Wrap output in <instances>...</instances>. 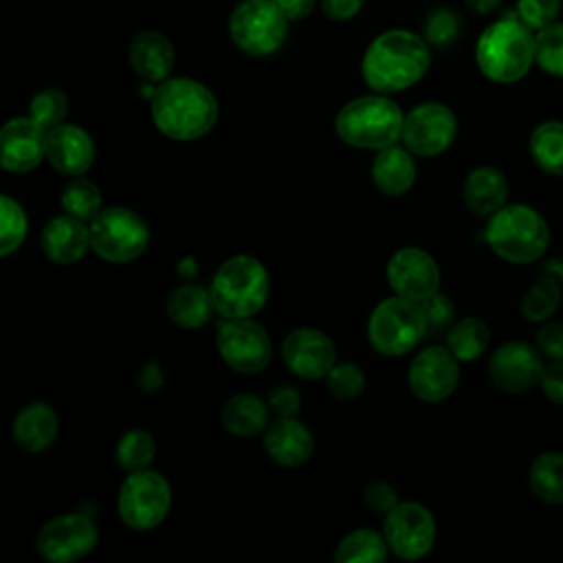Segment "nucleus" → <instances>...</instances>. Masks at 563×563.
<instances>
[{
    "label": "nucleus",
    "mask_w": 563,
    "mask_h": 563,
    "mask_svg": "<svg viewBox=\"0 0 563 563\" xmlns=\"http://www.w3.org/2000/svg\"><path fill=\"white\" fill-rule=\"evenodd\" d=\"M431 64L429 42L418 33L391 29L369 42L361 59L363 81L383 95L418 84Z\"/></svg>",
    "instance_id": "nucleus-1"
},
{
    "label": "nucleus",
    "mask_w": 563,
    "mask_h": 563,
    "mask_svg": "<svg viewBox=\"0 0 563 563\" xmlns=\"http://www.w3.org/2000/svg\"><path fill=\"white\" fill-rule=\"evenodd\" d=\"M152 121L167 139L196 141L218 121L213 92L189 77H167L156 84L150 97Z\"/></svg>",
    "instance_id": "nucleus-2"
},
{
    "label": "nucleus",
    "mask_w": 563,
    "mask_h": 563,
    "mask_svg": "<svg viewBox=\"0 0 563 563\" xmlns=\"http://www.w3.org/2000/svg\"><path fill=\"white\" fill-rule=\"evenodd\" d=\"M475 62L497 84L519 81L534 64V35L519 18H501L486 26L475 44Z\"/></svg>",
    "instance_id": "nucleus-3"
},
{
    "label": "nucleus",
    "mask_w": 563,
    "mask_h": 563,
    "mask_svg": "<svg viewBox=\"0 0 563 563\" xmlns=\"http://www.w3.org/2000/svg\"><path fill=\"white\" fill-rule=\"evenodd\" d=\"M402 123L400 106L387 95L374 92L347 101L334 119V130L345 145L378 152L400 141Z\"/></svg>",
    "instance_id": "nucleus-4"
},
{
    "label": "nucleus",
    "mask_w": 563,
    "mask_h": 563,
    "mask_svg": "<svg viewBox=\"0 0 563 563\" xmlns=\"http://www.w3.org/2000/svg\"><path fill=\"white\" fill-rule=\"evenodd\" d=\"M268 271L253 255H233L220 264L211 282L216 312L224 319H249L268 299Z\"/></svg>",
    "instance_id": "nucleus-5"
},
{
    "label": "nucleus",
    "mask_w": 563,
    "mask_h": 563,
    "mask_svg": "<svg viewBox=\"0 0 563 563\" xmlns=\"http://www.w3.org/2000/svg\"><path fill=\"white\" fill-rule=\"evenodd\" d=\"M550 242L545 218L528 205H504L486 227V244L506 262L530 264L539 260Z\"/></svg>",
    "instance_id": "nucleus-6"
},
{
    "label": "nucleus",
    "mask_w": 563,
    "mask_h": 563,
    "mask_svg": "<svg viewBox=\"0 0 563 563\" xmlns=\"http://www.w3.org/2000/svg\"><path fill=\"white\" fill-rule=\"evenodd\" d=\"M427 334L422 301L400 295L383 299L369 314L367 339L383 356H402L411 352Z\"/></svg>",
    "instance_id": "nucleus-7"
},
{
    "label": "nucleus",
    "mask_w": 563,
    "mask_h": 563,
    "mask_svg": "<svg viewBox=\"0 0 563 563\" xmlns=\"http://www.w3.org/2000/svg\"><path fill=\"white\" fill-rule=\"evenodd\" d=\"M90 249L106 262L125 264L150 244L147 222L128 207H103L90 222Z\"/></svg>",
    "instance_id": "nucleus-8"
},
{
    "label": "nucleus",
    "mask_w": 563,
    "mask_h": 563,
    "mask_svg": "<svg viewBox=\"0 0 563 563\" xmlns=\"http://www.w3.org/2000/svg\"><path fill=\"white\" fill-rule=\"evenodd\" d=\"M288 22L275 0H242L229 18V35L246 55L266 57L286 42Z\"/></svg>",
    "instance_id": "nucleus-9"
},
{
    "label": "nucleus",
    "mask_w": 563,
    "mask_h": 563,
    "mask_svg": "<svg viewBox=\"0 0 563 563\" xmlns=\"http://www.w3.org/2000/svg\"><path fill=\"white\" fill-rule=\"evenodd\" d=\"M172 506V488L169 482L158 471H134L128 473L119 488L117 510L121 521L136 530H154L163 523Z\"/></svg>",
    "instance_id": "nucleus-10"
},
{
    "label": "nucleus",
    "mask_w": 563,
    "mask_h": 563,
    "mask_svg": "<svg viewBox=\"0 0 563 563\" xmlns=\"http://www.w3.org/2000/svg\"><path fill=\"white\" fill-rule=\"evenodd\" d=\"M389 550L402 561L427 556L435 543V521L418 501H398L383 521Z\"/></svg>",
    "instance_id": "nucleus-11"
},
{
    "label": "nucleus",
    "mask_w": 563,
    "mask_h": 563,
    "mask_svg": "<svg viewBox=\"0 0 563 563\" xmlns=\"http://www.w3.org/2000/svg\"><path fill=\"white\" fill-rule=\"evenodd\" d=\"M97 539L99 534L90 517L68 512L48 519L40 528L35 550L48 563H75L95 550Z\"/></svg>",
    "instance_id": "nucleus-12"
},
{
    "label": "nucleus",
    "mask_w": 563,
    "mask_h": 563,
    "mask_svg": "<svg viewBox=\"0 0 563 563\" xmlns=\"http://www.w3.org/2000/svg\"><path fill=\"white\" fill-rule=\"evenodd\" d=\"M218 352L222 361L240 374L262 372L273 356L268 332L249 319H224L218 330Z\"/></svg>",
    "instance_id": "nucleus-13"
},
{
    "label": "nucleus",
    "mask_w": 563,
    "mask_h": 563,
    "mask_svg": "<svg viewBox=\"0 0 563 563\" xmlns=\"http://www.w3.org/2000/svg\"><path fill=\"white\" fill-rule=\"evenodd\" d=\"M457 119L453 110L438 101L418 103L405 114L402 136L405 147L416 156H438L455 141Z\"/></svg>",
    "instance_id": "nucleus-14"
},
{
    "label": "nucleus",
    "mask_w": 563,
    "mask_h": 563,
    "mask_svg": "<svg viewBox=\"0 0 563 563\" xmlns=\"http://www.w3.org/2000/svg\"><path fill=\"white\" fill-rule=\"evenodd\" d=\"M460 361L449 347L431 345L418 352L409 365V389L424 402H440L449 398L460 380Z\"/></svg>",
    "instance_id": "nucleus-15"
},
{
    "label": "nucleus",
    "mask_w": 563,
    "mask_h": 563,
    "mask_svg": "<svg viewBox=\"0 0 563 563\" xmlns=\"http://www.w3.org/2000/svg\"><path fill=\"white\" fill-rule=\"evenodd\" d=\"M543 354L526 341L499 345L488 361V376L495 387L508 394H521L534 387L543 374Z\"/></svg>",
    "instance_id": "nucleus-16"
},
{
    "label": "nucleus",
    "mask_w": 563,
    "mask_h": 563,
    "mask_svg": "<svg viewBox=\"0 0 563 563\" xmlns=\"http://www.w3.org/2000/svg\"><path fill=\"white\" fill-rule=\"evenodd\" d=\"M387 282L396 295L424 301L440 288V268L427 251L405 246L389 257Z\"/></svg>",
    "instance_id": "nucleus-17"
},
{
    "label": "nucleus",
    "mask_w": 563,
    "mask_h": 563,
    "mask_svg": "<svg viewBox=\"0 0 563 563\" xmlns=\"http://www.w3.org/2000/svg\"><path fill=\"white\" fill-rule=\"evenodd\" d=\"M282 358L286 367L306 380L325 378L336 363V347L332 339L317 328H297L286 334L282 343Z\"/></svg>",
    "instance_id": "nucleus-18"
},
{
    "label": "nucleus",
    "mask_w": 563,
    "mask_h": 563,
    "mask_svg": "<svg viewBox=\"0 0 563 563\" xmlns=\"http://www.w3.org/2000/svg\"><path fill=\"white\" fill-rule=\"evenodd\" d=\"M46 132L33 117H15L0 130V163L7 172L24 174L46 158Z\"/></svg>",
    "instance_id": "nucleus-19"
},
{
    "label": "nucleus",
    "mask_w": 563,
    "mask_h": 563,
    "mask_svg": "<svg viewBox=\"0 0 563 563\" xmlns=\"http://www.w3.org/2000/svg\"><path fill=\"white\" fill-rule=\"evenodd\" d=\"M46 161L59 174L81 176L95 163V143L84 128L62 123L46 132Z\"/></svg>",
    "instance_id": "nucleus-20"
},
{
    "label": "nucleus",
    "mask_w": 563,
    "mask_h": 563,
    "mask_svg": "<svg viewBox=\"0 0 563 563\" xmlns=\"http://www.w3.org/2000/svg\"><path fill=\"white\" fill-rule=\"evenodd\" d=\"M264 451L275 464L295 468L310 460L314 451V438L310 429L295 416L275 418L264 431Z\"/></svg>",
    "instance_id": "nucleus-21"
},
{
    "label": "nucleus",
    "mask_w": 563,
    "mask_h": 563,
    "mask_svg": "<svg viewBox=\"0 0 563 563\" xmlns=\"http://www.w3.org/2000/svg\"><path fill=\"white\" fill-rule=\"evenodd\" d=\"M40 246L51 262L75 264L90 249V229L84 220L64 211L44 224Z\"/></svg>",
    "instance_id": "nucleus-22"
},
{
    "label": "nucleus",
    "mask_w": 563,
    "mask_h": 563,
    "mask_svg": "<svg viewBox=\"0 0 563 563\" xmlns=\"http://www.w3.org/2000/svg\"><path fill=\"white\" fill-rule=\"evenodd\" d=\"M128 59H130L132 70L141 79H145L150 84H161L172 75L176 53H174V46L167 40V35L150 29V31H141L139 35H134V40L130 42V48H128Z\"/></svg>",
    "instance_id": "nucleus-23"
},
{
    "label": "nucleus",
    "mask_w": 563,
    "mask_h": 563,
    "mask_svg": "<svg viewBox=\"0 0 563 563\" xmlns=\"http://www.w3.org/2000/svg\"><path fill=\"white\" fill-rule=\"evenodd\" d=\"M57 431H59V420L55 409L40 400L24 405L15 413L11 424L15 444L29 453L46 451L55 442Z\"/></svg>",
    "instance_id": "nucleus-24"
},
{
    "label": "nucleus",
    "mask_w": 563,
    "mask_h": 563,
    "mask_svg": "<svg viewBox=\"0 0 563 563\" xmlns=\"http://www.w3.org/2000/svg\"><path fill=\"white\" fill-rule=\"evenodd\" d=\"M372 180L385 196H402L416 183V163L407 147L389 145L378 150L372 163Z\"/></svg>",
    "instance_id": "nucleus-25"
},
{
    "label": "nucleus",
    "mask_w": 563,
    "mask_h": 563,
    "mask_svg": "<svg viewBox=\"0 0 563 563\" xmlns=\"http://www.w3.org/2000/svg\"><path fill=\"white\" fill-rule=\"evenodd\" d=\"M506 198L508 180L497 167H475L464 180V202L482 218H490L495 211H499L506 205Z\"/></svg>",
    "instance_id": "nucleus-26"
},
{
    "label": "nucleus",
    "mask_w": 563,
    "mask_h": 563,
    "mask_svg": "<svg viewBox=\"0 0 563 563\" xmlns=\"http://www.w3.org/2000/svg\"><path fill=\"white\" fill-rule=\"evenodd\" d=\"M165 310L172 323L185 330H196L209 323L216 306L211 299V290L198 284H183L169 292Z\"/></svg>",
    "instance_id": "nucleus-27"
},
{
    "label": "nucleus",
    "mask_w": 563,
    "mask_h": 563,
    "mask_svg": "<svg viewBox=\"0 0 563 563\" xmlns=\"http://www.w3.org/2000/svg\"><path fill=\"white\" fill-rule=\"evenodd\" d=\"M268 405L253 394H235L222 407V427L238 438H253L266 431Z\"/></svg>",
    "instance_id": "nucleus-28"
},
{
    "label": "nucleus",
    "mask_w": 563,
    "mask_h": 563,
    "mask_svg": "<svg viewBox=\"0 0 563 563\" xmlns=\"http://www.w3.org/2000/svg\"><path fill=\"white\" fill-rule=\"evenodd\" d=\"M387 541L383 532L372 528H356L347 532L334 552L336 563H380L387 556Z\"/></svg>",
    "instance_id": "nucleus-29"
},
{
    "label": "nucleus",
    "mask_w": 563,
    "mask_h": 563,
    "mask_svg": "<svg viewBox=\"0 0 563 563\" xmlns=\"http://www.w3.org/2000/svg\"><path fill=\"white\" fill-rule=\"evenodd\" d=\"M530 154L543 172L563 176V121L539 123L530 134Z\"/></svg>",
    "instance_id": "nucleus-30"
},
{
    "label": "nucleus",
    "mask_w": 563,
    "mask_h": 563,
    "mask_svg": "<svg viewBox=\"0 0 563 563\" xmlns=\"http://www.w3.org/2000/svg\"><path fill=\"white\" fill-rule=\"evenodd\" d=\"M530 488L548 504H563V453L545 451L530 466Z\"/></svg>",
    "instance_id": "nucleus-31"
},
{
    "label": "nucleus",
    "mask_w": 563,
    "mask_h": 563,
    "mask_svg": "<svg viewBox=\"0 0 563 563\" xmlns=\"http://www.w3.org/2000/svg\"><path fill=\"white\" fill-rule=\"evenodd\" d=\"M488 325L477 317H464L449 328L446 347L457 361H475L488 347Z\"/></svg>",
    "instance_id": "nucleus-32"
},
{
    "label": "nucleus",
    "mask_w": 563,
    "mask_h": 563,
    "mask_svg": "<svg viewBox=\"0 0 563 563\" xmlns=\"http://www.w3.org/2000/svg\"><path fill=\"white\" fill-rule=\"evenodd\" d=\"M59 205L66 213H70L84 222H90L103 209L99 187L92 180L81 178V176L66 183V187L62 189V196H59Z\"/></svg>",
    "instance_id": "nucleus-33"
},
{
    "label": "nucleus",
    "mask_w": 563,
    "mask_h": 563,
    "mask_svg": "<svg viewBox=\"0 0 563 563\" xmlns=\"http://www.w3.org/2000/svg\"><path fill=\"white\" fill-rule=\"evenodd\" d=\"M117 464L128 471H143L152 464L154 455H156V442L152 438L150 431L145 429H130L128 433H123L117 442Z\"/></svg>",
    "instance_id": "nucleus-34"
},
{
    "label": "nucleus",
    "mask_w": 563,
    "mask_h": 563,
    "mask_svg": "<svg viewBox=\"0 0 563 563\" xmlns=\"http://www.w3.org/2000/svg\"><path fill=\"white\" fill-rule=\"evenodd\" d=\"M559 303H561V282L545 273L523 295L521 314L528 321H545L556 312Z\"/></svg>",
    "instance_id": "nucleus-35"
},
{
    "label": "nucleus",
    "mask_w": 563,
    "mask_h": 563,
    "mask_svg": "<svg viewBox=\"0 0 563 563\" xmlns=\"http://www.w3.org/2000/svg\"><path fill=\"white\" fill-rule=\"evenodd\" d=\"M26 213L18 200L2 194L0 196V255L7 257L18 251L26 238Z\"/></svg>",
    "instance_id": "nucleus-36"
},
{
    "label": "nucleus",
    "mask_w": 563,
    "mask_h": 563,
    "mask_svg": "<svg viewBox=\"0 0 563 563\" xmlns=\"http://www.w3.org/2000/svg\"><path fill=\"white\" fill-rule=\"evenodd\" d=\"M534 62L548 75L563 77V24L552 22L534 35Z\"/></svg>",
    "instance_id": "nucleus-37"
},
{
    "label": "nucleus",
    "mask_w": 563,
    "mask_h": 563,
    "mask_svg": "<svg viewBox=\"0 0 563 563\" xmlns=\"http://www.w3.org/2000/svg\"><path fill=\"white\" fill-rule=\"evenodd\" d=\"M68 114V97L59 88H44L33 95L29 103V117H33L44 130H53L64 123Z\"/></svg>",
    "instance_id": "nucleus-38"
},
{
    "label": "nucleus",
    "mask_w": 563,
    "mask_h": 563,
    "mask_svg": "<svg viewBox=\"0 0 563 563\" xmlns=\"http://www.w3.org/2000/svg\"><path fill=\"white\" fill-rule=\"evenodd\" d=\"M325 387L339 400H354L365 391V374L356 363H334L325 374Z\"/></svg>",
    "instance_id": "nucleus-39"
},
{
    "label": "nucleus",
    "mask_w": 563,
    "mask_h": 563,
    "mask_svg": "<svg viewBox=\"0 0 563 563\" xmlns=\"http://www.w3.org/2000/svg\"><path fill=\"white\" fill-rule=\"evenodd\" d=\"M561 13V0H517V18L532 31L545 29L556 22Z\"/></svg>",
    "instance_id": "nucleus-40"
},
{
    "label": "nucleus",
    "mask_w": 563,
    "mask_h": 563,
    "mask_svg": "<svg viewBox=\"0 0 563 563\" xmlns=\"http://www.w3.org/2000/svg\"><path fill=\"white\" fill-rule=\"evenodd\" d=\"M460 31V20L449 9H435L427 15L424 22V40L435 46H446L455 40Z\"/></svg>",
    "instance_id": "nucleus-41"
},
{
    "label": "nucleus",
    "mask_w": 563,
    "mask_h": 563,
    "mask_svg": "<svg viewBox=\"0 0 563 563\" xmlns=\"http://www.w3.org/2000/svg\"><path fill=\"white\" fill-rule=\"evenodd\" d=\"M424 308V317H427V332L435 334L438 330H444L451 319H453V303L449 301L446 295H431L429 299L422 301Z\"/></svg>",
    "instance_id": "nucleus-42"
},
{
    "label": "nucleus",
    "mask_w": 563,
    "mask_h": 563,
    "mask_svg": "<svg viewBox=\"0 0 563 563\" xmlns=\"http://www.w3.org/2000/svg\"><path fill=\"white\" fill-rule=\"evenodd\" d=\"M266 405L275 413V418H290L301 407V394L292 385H275L268 391Z\"/></svg>",
    "instance_id": "nucleus-43"
},
{
    "label": "nucleus",
    "mask_w": 563,
    "mask_h": 563,
    "mask_svg": "<svg viewBox=\"0 0 563 563\" xmlns=\"http://www.w3.org/2000/svg\"><path fill=\"white\" fill-rule=\"evenodd\" d=\"M365 504L374 510V512H383L387 515L396 504H398V493L396 488L385 482V479H374L367 484L365 488Z\"/></svg>",
    "instance_id": "nucleus-44"
},
{
    "label": "nucleus",
    "mask_w": 563,
    "mask_h": 563,
    "mask_svg": "<svg viewBox=\"0 0 563 563\" xmlns=\"http://www.w3.org/2000/svg\"><path fill=\"white\" fill-rule=\"evenodd\" d=\"M537 347L550 361L563 358V321H548L537 332Z\"/></svg>",
    "instance_id": "nucleus-45"
},
{
    "label": "nucleus",
    "mask_w": 563,
    "mask_h": 563,
    "mask_svg": "<svg viewBox=\"0 0 563 563\" xmlns=\"http://www.w3.org/2000/svg\"><path fill=\"white\" fill-rule=\"evenodd\" d=\"M541 389L545 398L563 407V358H552L541 374Z\"/></svg>",
    "instance_id": "nucleus-46"
},
{
    "label": "nucleus",
    "mask_w": 563,
    "mask_h": 563,
    "mask_svg": "<svg viewBox=\"0 0 563 563\" xmlns=\"http://www.w3.org/2000/svg\"><path fill=\"white\" fill-rule=\"evenodd\" d=\"M363 4H365V0H319L321 11L330 20H336V22L354 18L363 9Z\"/></svg>",
    "instance_id": "nucleus-47"
},
{
    "label": "nucleus",
    "mask_w": 563,
    "mask_h": 563,
    "mask_svg": "<svg viewBox=\"0 0 563 563\" xmlns=\"http://www.w3.org/2000/svg\"><path fill=\"white\" fill-rule=\"evenodd\" d=\"M275 2L288 20H303L317 7V0H275Z\"/></svg>",
    "instance_id": "nucleus-48"
},
{
    "label": "nucleus",
    "mask_w": 563,
    "mask_h": 563,
    "mask_svg": "<svg viewBox=\"0 0 563 563\" xmlns=\"http://www.w3.org/2000/svg\"><path fill=\"white\" fill-rule=\"evenodd\" d=\"M136 385L143 389V391H158L163 387V372H161V365L156 363H147L139 376H136Z\"/></svg>",
    "instance_id": "nucleus-49"
},
{
    "label": "nucleus",
    "mask_w": 563,
    "mask_h": 563,
    "mask_svg": "<svg viewBox=\"0 0 563 563\" xmlns=\"http://www.w3.org/2000/svg\"><path fill=\"white\" fill-rule=\"evenodd\" d=\"M464 2H466V7H468L471 11H475V13H479V15L493 13V11L501 4V0H464Z\"/></svg>",
    "instance_id": "nucleus-50"
},
{
    "label": "nucleus",
    "mask_w": 563,
    "mask_h": 563,
    "mask_svg": "<svg viewBox=\"0 0 563 563\" xmlns=\"http://www.w3.org/2000/svg\"><path fill=\"white\" fill-rule=\"evenodd\" d=\"M548 275H552V277H556L561 284H563V262L561 260H550L548 264H545V268H543Z\"/></svg>",
    "instance_id": "nucleus-51"
}]
</instances>
